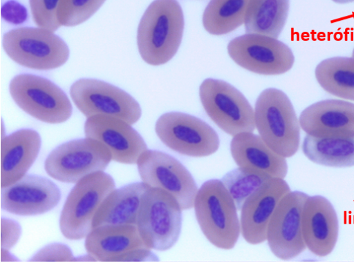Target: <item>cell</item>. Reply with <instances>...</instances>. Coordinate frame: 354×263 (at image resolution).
Returning a JSON list of instances; mask_svg holds the SVG:
<instances>
[{
  "label": "cell",
  "instance_id": "1",
  "mask_svg": "<svg viewBox=\"0 0 354 263\" xmlns=\"http://www.w3.org/2000/svg\"><path fill=\"white\" fill-rule=\"evenodd\" d=\"M184 15L177 0H154L140 21L137 44L142 59L152 66L169 61L180 45Z\"/></svg>",
  "mask_w": 354,
  "mask_h": 263
},
{
  "label": "cell",
  "instance_id": "2",
  "mask_svg": "<svg viewBox=\"0 0 354 263\" xmlns=\"http://www.w3.org/2000/svg\"><path fill=\"white\" fill-rule=\"evenodd\" d=\"M254 122L259 136L274 152L284 157L299 149L300 124L294 107L282 90L269 88L258 97Z\"/></svg>",
  "mask_w": 354,
  "mask_h": 263
},
{
  "label": "cell",
  "instance_id": "3",
  "mask_svg": "<svg viewBox=\"0 0 354 263\" xmlns=\"http://www.w3.org/2000/svg\"><path fill=\"white\" fill-rule=\"evenodd\" d=\"M194 207L200 228L211 244L231 249L237 242L241 224L235 203L219 179L204 182L196 193Z\"/></svg>",
  "mask_w": 354,
  "mask_h": 263
},
{
  "label": "cell",
  "instance_id": "4",
  "mask_svg": "<svg viewBox=\"0 0 354 263\" xmlns=\"http://www.w3.org/2000/svg\"><path fill=\"white\" fill-rule=\"evenodd\" d=\"M183 210L176 199L158 188L149 187L141 199L137 228L147 247L167 251L178 241Z\"/></svg>",
  "mask_w": 354,
  "mask_h": 263
},
{
  "label": "cell",
  "instance_id": "5",
  "mask_svg": "<svg viewBox=\"0 0 354 263\" xmlns=\"http://www.w3.org/2000/svg\"><path fill=\"white\" fill-rule=\"evenodd\" d=\"M2 44L6 54L21 66L51 70L64 65L69 57L66 42L54 31L41 27H21L7 32Z\"/></svg>",
  "mask_w": 354,
  "mask_h": 263
},
{
  "label": "cell",
  "instance_id": "6",
  "mask_svg": "<svg viewBox=\"0 0 354 263\" xmlns=\"http://www.w3.org/2000/svg\"><path fill=\"white\" fill-rule=\"evenodd\" d=\"M113 177L104 171L88 175L76 182L64 204L59 228L72 240L86 237L93 228V220L105 197L115 188Z\"/></svg>",
  "mask_w": 354,
  "mask_h": 263
},
{
  "label": "cell",
  "instance_id": "7",
  "mask_svg": "<svg viewBox=\"0 0 354 263\" xmlns=\"http://www.w3.org/2000/svg\"><path fill=\"white\" fill-rule=\"evenodd\" d=\"M9 91L21 110L43 122L63 123L72 115V105L66 93L45 77L17 75L11 80Z\"/></svg>",
  "mask_w": 354,
  "mask_h": 263
},
{
  "label": "cell",
  "instance_id": "8",
  "mask_svg": "<svg viewBox=\"0 0 354 263\" xmlns=\"http://www.w3.org/2000/svg\"><path fill=\"white\" fill-rule=\"evenodd\" d=\"M202 105L212 120L234 136L255 128L254 110L245 96L229 83L208 78L200 86Z\"/></svg>",
  "mask_w": 354,
  "mask_h": 263
},
{
  "label": "cell",
  "instance_id": "9",
  "mask_svg": "<svg viewBox=\"0 0 354 263\" xmlns=\"http://www.w3.org/2000/svg\"><path fill=\"white\" fill-rule=\"evenodd\" d=\"M112 160L100 142L86 137L65 142L48 155L44 168L57 181L73 183L94 173L104 171Z\"/></svg>",
  "mask_w": 354,
  "mask_h": 263
},
{
  "label": "cell",
  "instance_id": "10",
  "mask_svg": "<svg viewBox=\"0 0 354 263\" xmlns=\"http://www.w3.org/2000/svg\"><path fill=\"white\" fill-rule=\"evenodd\" d=\"M70 95L86 117L102 115L122 119L132 125L141 117L140 104L131 95L101 80L80 79L71 85Z\"/></svg>",
  "mask_w": 354,
  "mask_h": 263
},
{
  "label": "cell",
  "instance_id": "11",
  "mask_svg": "<svg viewBox=\"0 0 354 263\" xmlns=\"http://www.w3.org/2000/svg\"><path fill=\"white\" fill-rule=\"evenodd\" d=\"M155 130L164 144L185 155L206 157L219 147L216 132L203 120L187 113L169 112L162 115Z\"/></svg>",
  "mask_w": 354,
  "mask_h": 263
},
{
  "label": "cell",
  "instance_id": "12",
  "mask_svg": "<svg viewBox=\"0 0 354 263\" xmlns=\"http://www.w3.org/2000/svg\"><path fill=\"white\" fill-rule=\"evenodd\" d=\"M227 52L241 67L261 75H274L288 72L295 57L283 42L266 35L247 33L232 39Z\"/></svg>",
  "mask_w": 354,
  "mask_h": 263
},
{
  "label": "cell",
  "instance_id": "13",
  "mask_svg": "<svg viewBox=\"0 0 354 263\" xmlns=\"http://www.w3.org/2000/svg\"><path fill=\"white\" fill-rule=\"evenodd\" d=\"M142 182L171 194L183 210L194 207L197 185L187 169L176 158L165 153L145 150L136 163Z\"/></svg>",
  "mask_w": 354,
  "mask_h": 263
},
{
  "label": "cell",
  "instance_id": "14",
  "mask_svg": "<svg viewBox=\"0 0 354 263\" xmlns=\"http://www.w3.org/2000/svg\"><path fill=\"white\" fill-rule=\"evenodd\" d=\"M308 197L301 191L289 192L280 200L271 216L266 240L272 253L281 260L295 258L306 249L301 217Z\"/></svg>",
  "mask_w": 354,
  "mask_h": 263
},
{
  "label": "cell",
  "instance_id": "15",
  "mask_svg": "<svg viewBox=\"0 0 354 263\" xmlns=\"http://www.w3.org/2000/svg\"><path fill=\"white\" fill-rule=\"evenodd\" d=\"M60 199L59 187L50 179L36 175H25L1 188V208L18 215L45 213L55 208Z\"/></svg>",
  "mask_w": 354,
  "mask_h": 263
},
{
  "label": "cell",
  "instance_id": "16",
  "mask_svg": "<svg viewBox=\"0 0 354 263\" xmlns=\"http://www.w3.org/2000/svg\"><path fill=\"white\" fill-rule=\"evenodd\" d=\"M85 136L102 143L113 160L127 164H136L147 150L142 136L127 121L117 117L97 115L87 117Z\"/></svg>",
  "mask_w": 354,
  "mask_h": 263
},
{
  "label": "cell",
  "instance_id": "17",
  "mask_svg": "<svg viewBox=\"0 0 354 263\" xmlns=\"http://www.w3.org/2000/svg\"><path fill=\"white\" fill-rule=\"evenodd\" d=\"M286 181L272 177L245 201L241 209V233L245 240L258 244L266 240L271 216L282 197L290 192Z\"/></svg>",
  "mask_w": 354,
  "mask_h": 263
},
{
  "label": "cell",
  "instance_id": "18",
  "mask_svg": "<svg viewBox=\"0 0 354 263\" xmlns=\"http://www.w3.org/2000/svg\"><path fill=\"white\" fill-rule=\"evenodd\" d=\"M301 226L306 248L313 254L324 257L333 251L339 224L336 211L328 199L308 195L303 208Z\"/></svg>",
  "mask_w": 354,
  "mask_h": 263
},
{
  "label": "cell",
  "instance_id": "19",
  "mask_svg": "<svg viewBox=\"0 0 354 263\" xmlns=\"http://www.w3.org/2000/svg\"><path fill=\"white\" fill-rule=\"evenodd\" d=\"M299 121L301 129L313 137H354V104L341 99L319 101L306 108Z\"/></svg>",
  "mask_w": 354,
  "mask_h": 263
},
{
  "label": "cell",
  "instance_id": "20",
  "mask_svg": "<svg viewBox=\"0 0 354 263\" xmlns=\"http://www.w3.org/2000/svg\"><path fill=\"white\" fill-rule=\"evenodd\" d=\"M41 137L35 130L23 128L1 139V188L17 182L30 169L40 150Z\"/></svg>",
  "mask_w": 354,
  "mask_h": 263
},
{
  "label": "cell",
  "instance_id": "21",
  "mask_svg": "<svg viewBox=\"0 0 354 263\" xmlns=\"http://www.w3.org/2000/svg\"><path fill=\"white\" fill-rule=\"evenodd\" d=\"M230 150L239 167L281 179L288 173L286 157L272 150L259 135L252 132L241 133L233 136Z\"/></svg>",
  "mask_w": 354,
  "mask_h": 263
},
{
  "label": "cell",
  "instance_id": "22",
  "mask_svg": "<svg viewBox=\"0 0 354 263\" xmlns=\"http://www.w3.org/2000/svg\"><path fill=\"white\" fill-rule=\"evenodd\" d=\"M85 249L97 260H111L130 250L147 247L136 225H103L93 228L85 237Z\"/></svg>",
  "mask_w": 354,
  "mask_h": 263
},
{
  "label": "cell",
  "instance_id": "23",
  "mask_svg": "<svg viewBox=\"0 0 354 263\" xmlns=\"http://www.w3.org/2000/svg\"><path fill=\"white\" fill-rule=\"evenodd\" d=\"M149 187L141 182L114 188L96 211L93 228L103 225H136L142 196Z\"/></svg>",
  "mask_w": 354,
  "mask_h": 263
},
{
  "label": "cell",
  "instance_id": "24",
  "mask_svg": "<svg viewBox=\"0 0 354 263\" xmlns=\"http://www.w3.org/2000/svg\"><path fill=\"white\" fill-rule=\"evenodd\" d=\"M302 151L311 162L329 167L354 166V137H317L307 135Z\"/></svg>",
  "mask_w": 354,
  "mask_h": 263
},
{
  "label": "cell",
  "instance_id": "25",
  "mask_svg": "<svg viewBox=\"0 0 354 263\" xmlns=\"http://www.w3.org/2000/svg\"><path fill=\"white\" fill-rule=\"evenodd\" d=\"M289 0H250L245 17L247 33L277 39L287 20Z\"/></svg>",
  "mask_w": 354,
  "mask_h": 263
},
{
  "label": "cell",
  "instance_id": "26",
  "mask_svg": "<svg viewBox=\"0 0 354 263\" xmlns=\"http://www.w3.org/2000/svg\"><path fill=\"white\" fill-rule=\"evenodd\" d=\"M315 75L327 92L354 101V57L325 59L317 65Z\"/></svg>",
  "mask_w": 354,
  "mask_h": 263
},
{
  "label": "cell",
  "instance_id": "27",
  "mask_svg": "<svg viewBox=\"0 0 354 263\" xmlns=\"http://www.w3.org/2000/svg\"><path fill=\"white\" fill-rule=\"evenodd\" d=\"M250 0H211L203 14L205 29L214 35H225L245 21Z\"/></svg>",
  "mask_w": 354,
  "mask_h": 263
},
{
  "label": "cell",
  "instance_id": "28",
  "mask_svg": "<svg viewBox=\"0 0 354 263\" xmlns=\"http://www.w3.org/2000/svg\"><path fill=\"white\" fill-rule=\"evenodd\" d=\"M270 175L256 171L238 167L226 173L221 179L241 211L245 201L266 181Z\"/></svg>",
  "mask_w": 354,
  "mask_h": 263
},
{
  "label": "cell",
  "instance_id": "29",
  "mask_svg": "<svg viewBox=\"0 0 354 263\" xmlns=\"http://www.w3.org/2000/svg\"><path fill=\"white\" fill-rule=\"evenodd\" d=\"M106 0H59L57 18L61 26H75L88 20Z\"/></svg>",
  "mask_w": 354,
  "mask_h": 263
},
{
  "label": "cell",
  "instance_id": "30",
  "mask_svg": "<svg viewBox=\"0 0 354 263\" xmlns=\"http://www.w3.org/2000/svg\"><path fill=\"white\" fill-rule=\"evenodd\" d=\"M59 0H29L34 21L38 27L57 30L61 26L57 18Z\"/></svg>",
  "mask_w": 354,
  "mask_h": 263
},
{
  "label": "cell",
  "instance_id": "31",
  "mask_svg": "<svg viewBox=\"0 0 354 263\" xmlns=\"http://www.w3.org/2000/svg\"><path fill=\"white\" fill-rule=\"evenodd\" d=\"M75 257L71 249L62 243H53L37 251L29 260L30 262H69Z\"/></svg>",
  "mask_w": 354,
  "mask_h": 263
},
{
  "label": "cell",
  "instance_id": "32",
  "mask_svg": "<svg viewBox=\"0 0 354 263\" xmlns=\"http://www.w3.org/2000/svg\"><path fill=\"white\" fill-rule=\"evenodd\" d=\"M21 235V227L15 220L1 217L0 222L1 248L10 249L19 241Z\"/></svg>",
  "mask_w": 354,
  "mask_h": 263
},
{
  "label": "cell",
  "instance_id": "33",
  "mask_svg": "<svg viewBox=\"0 0 354 263\" xmlns=\"http://www.w3.org/2000/svg\"><path fill=\"white\" fill-rule=\"evenodd\" d=\"M158 257L148 247L137 248L127 251L111 262H157Z\"/></svg>",
  "mask_w": 354,
  "mask_h": 263
},
{
  "label": "cell",
  "instance_id": "34",
  "mask_svg": "<svg viewBox=\"0 0 354 263\" xmlns=\"http://www.w3.org/2000/svg\"><path fill=\"white\" fill-rule=\"evenodd\" d=\"M1 14L6 20L17 23L26 19L27 11L21 3L14 0H10L2 6Z\"/></svg>",
  "mask_w": 354,
  "mask_h": 263
},
{
  "label": "cell",
  "instance_id": "35",
  "mask_svg": "<svg viewBox=\"0 0 354 263\" xmlns=\"http://www.w3.org/2000/svg\"><path fill=\"white\" fill-rule=\"evenodd\" d=\"M0 259L1 262H16L18 261L17 257L12 255L9 249L1 248L0 250Z\"/></svg>",
  "mask_w": 354,
  "mask_h": 263
},
{
  "label": "cell",
  "instance_id": "36",
  "mask_svg": "<svg viewBox=\"0 0 354 263\" xmlns=\"http://www.w3.org/2000/svg\"><path fill=\"white\" fill-rule=\"evenodd\" d=\"M332 1L337 3H341V4L348 3H351V2L354 1V0H332Z\"/></svg>",
  "mask_w": 354,
  "mask_h": 263
},
{
  "label": "cell",
  "instance_id": "37",
  "mask_svg": "<svg viewBox=\"0 0 354 263\" xmlns=\"http://www.w3.org/2000/svg\"><path fill=\"white\" fill-rule=\"evenodd\" d=\"M352 57H354V48H353V52H352Z\"/></svg>",
  "mask_w": 354,
  "mask_h": 263
}]
</instances>
